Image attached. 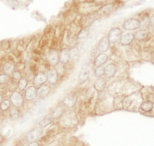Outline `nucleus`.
Returning a JSON list of instances; mask_svg holds the SVG:
<instances>
[{"instance_id": "473e14b6", "label": "nucleus", "mask_w": 154, "mask_h": 146, "mask_svg": "<svg viewBox=\"0 0 154 146\" xmlns=\"http://www.w3.org/2000/svg\"><path fill=\"white\" fill-rule=\"evenodd\" d=\"M62 123H63V126H66V127H69V126H71V125H72V120L70 117H65L62 120Z\"/></svg>"}, {"instance_id": "2eb2a0df", "label": "nucleus", "mask_w": 154, "mask_h": 146, "mask_svg": "<svg viewBox=\"0 0 154 146\" xmlns=\"http://www.w3.org/2000/svg\"><path fill=\"white\" fill-rule=\"evenodd\" d=\"M90 75V71L88 69H83L79 71V74H78V77H77V82H78V84L79 85H83L84 83H86L88 81V78H89Z\"/></svg>"}, {"instance_id": "a878e982", "label": "nucleus", "mask_w": 154, "mask_h": 146, "mask_svg": "<svg viewBox=\"0 0 154 146\" xmlns=\"http://www.w3.org/2000/svg\"><path fill=\"white\" fill-rule=\"evenodd\" d=\"M8 114H9V117H11L12 120H17L20 117V111L19 108H15V107H12L8 110Z\"/></svg>"}, {"instance_id": "1a4fd4ad", "label": "nucleus", "mask_w": 154, "mask_h": 146, "mask_svg": "<svg viewBox=\"0 0 154 146\" xmlns=\"http://www.w3.org/2000/svg\"><path fill=\"white\" fill-rule=\"evenodd\" d=\"M117 72V66L114 63H110L104 67V76L108 79L112 78Z\"/></svg>"}, {"instance_id": "e433bc0d", "label": "nucleus", "mask_w": 154, "mask_h": 146, "mask_svg": "<svg viewBox=\"0 0 154 146\" xmlns=\"http://www.w3.org/2000/svg\"><path fill=\"white\" fill-rule=\"evenodd\" d=\"M149 24L152 27H154V14H152V15L149 17Z\"/></svg>"}, {"instance_id": "58836bf2", "label": "nucleus", "mask_w": 154, "mask_h": 146, "mask_svg": "<svg viewBox=\"0 0 154 146\" xmlns=\"http://www.w3.org/2000/svg\"><path fill=\"white\" fill-rule=\"evenodd\" d=\"M28 146H39V144L37 141H33V142H31Z\"/></svg>"}, {"instance_id": "f03ea898", "label": "nucleus", "mask_w": 154, "mask_h": 146, "mask_svg": "<svg viewBox=\"0 0 154 146\" xmlns=\"http://www.w3.org/2000/svg\"><path fill=\"white\" fill-rule=\"evenodd\" d=\"M43 130L44 129L40 128L39 126H36V127L33 128L26 133V140L27 141H29V142L35 141L42 136V135L43 134Z\"/></svg>"}, {"instance_id": "c9c22d12", "label": "nucleus", "mask_w": 154, "mask_h": 146, "mask_svg": "<svg viewBox=\"0 0 154 146\" xmlns=\"http://www.w3.org/2000/svg\"><path fill=\"white\" fill-rule=\"evenodd\" d=\"M148 99H149V102H152V104H154V94H150L148 96Z\"/></svg>"}, {"instance_id": "0eeeda50", "label": "nucleus", "mask_w": 154, "mask_h": 146, "mask_svg": "<svg viewBox=\"0 0 154 146\" xmlns=\"http://www.w3.org/2000/svg\"><path fill=\"white\" fill-rule=\"evenodd\" d=\"M47 82L49 86H54L57 83L59 79L58 72L55 68H52L49 69L47 72Z\"/></svg>"}, {"instance_id": "4c0bfd02", "label": "nucleus", "mask_w": 154, "mask_h": 146, "mask_svg": "<svg viewBox=\"0 0 154 146\" xmlns=\"http://www.w3.org/2000/svg\"><path fill=\"white\" fill-rule=\"evenodd\" d=\"M4 140H5L4 136L2 135V134H0V144H2V143L4 142Z\"/></svg>"}, {"instance_id": "39448f33", "label": "nucleus", "mask_w": 154, "mask_h": 146, "mask_svg": "<svg viewBox=\"0 0 154 146\" xmlns=\"http://www.w3.org/2000/svg\"><path fill=\"white\" fill-rule=\"evenodd\" d=\"M78 97L75 94H69L66 95L62 100L61 104L65 108H73L77 102Z\"/></svg>"}, {"instance_id": "aec40b11", "label": "nucleus", "mask_w": 154, "mask_h": 146, "mask_svg": "<svg viewBox=\"0 0 154 146\" xmlns=\"http://www.w3.org/2000/svg\"><path fill=\"white\" fill-rule=\"evenodd\" d=\"M14 68H15V66H14V64L11 62H5L3 65V66H2V71H3L4 74L10 75L14 71Z\"/></svg>"}, {"instance_id": "f8f14e48", "label": "nucleus", "mask_w": 154, "mask_h": 146, "mask_svg": "<svg viewBox=\"0 0 154 146\" xmlns=\"http://www.w3.org/2000/svg\"><path fill=\"white\" fill-rule=\"evenodd\" d=\"M51 92V87L48 84H43L42 86H38L37 89V97L39 99H44L48 96Z\"/></svg>"}, {"instance_id": "6ab92c4d", "label": "nucleus", "mask_w": 154, "mask_h": 146, "mask_svg": "<svg viewBox=\"0 0 154 146\" xmlns=\"http://www.w3.org/2000/svg\"><path fill=\"white\" fill-rule=\"evenodd\" d=\"M108 60V56L105 53H100V54L97 55L95 58H94V65L96 67L98 66H102L103 65H104Z\"/></svg>"}, {"instance_id": "bb28decb", "label": "nucleus", "mask_w": 154, "mask_h": 146, "mask_svg": "<svg viewBox=\"0 0 154 146\" xmlns=\"http://www.w3.org/2000/svg\"><path fill=\"white\" fill-rule=\"evenodd\" d=\"M28 86V80L27 79L22 77L17 83V88L20 91H24L27 88Z\"/></svg>"}, {"instance_id": "6e6552de", "label": "nucleus", "mask_w": 154, "mask_h": 146, "mask_svg": "<svg viewBox=\"0 0 154 146\" xmlns=\"http://www.w3.org/2000/svg\"><path fill=\"white\" fill-rule=\"evenodd\" d=\"M37 98V89L35 86H28L24 92V99L27 102H32Z\"/></svg>"}, {"instance_id": "72a5a7b5", "label": "nucleus", "mask_w": 154, "mask_h": 146, "mask_svg": "<svg viewBox=\"0 0 154 146\" xmlns=\"http://www.w3.org/2000/svg\"><path fill=\"white\" fill-rule=\"evenodd\" d=\"M109 2H111V0H93V2L97 5H103L105 4L109 3Z\"/></svg>"}, {"instance_id": "7c9ffc66", "label": "nucleus", "mask_w": 154, "mask_h": 146, "mask_svg": "<svg viewBox=\"0 0 154 146\" xmlns=\"http://www.w3.org/2000/svg\"><path fill=\"white\" fill-rule=\"evenodd\" d=\"M11 78L10 76L6 74H0V85H5L9 83Z\"/></svg>"}, {"instance_id": "393cba45", "label": "nucleus", "mask_w": 154, "mask_h": 146, "mask_svg": "<svg viewBox=\"0 0 154 146\" xmlns=\"http://www.w3.org/2000/svg\"><path fill=\"white\" fill-rule=\"evenodd\" d=\"M140 108L143 112H149V111H151L153 109V104L152 102H149V101H147V102H143L140 105Z\"/></svg>"}, {"instance_id": "9b49d317", "label": "nucleus", "mask_w": 154, "mask_h": 146, "mask_svg": "<svg viewBox=\"0 0 154 146\" xmlns=\"http://www.w3.org/2000/svg\"><path fill=\"white\" fill-rule=\"evenodd\" d=\"M134 40V34L131 32H127L122 34V36L120 39V44L122 46H127L133 43Z\"/></svg>"}, {"instance_id": "c756f323", "label": "nucleus", "mask_w": 154, "mask_h": 146, "mask_svg": "<svg viewBox=\"0 0 154 146\" xmlns=\"http://www.w3.org/2000/svg\"><path fill=\"white\" fill-rule=\"evenodd\" d=\"M149 25V17L147 16H143L140 21V28L141 30H144Z\"/></svg>"}, {"instance_id": "423d86ee", "label": "nucleus", "mask_w": 154, "mask_h": 146, "mask_svg": "<svg viewBox=\"0 0 154 146\" xmlns=\"http://www.w3.org/2000/svg\"><path fill=\"white\" fill-rule=\"evenodd\" d=\"M122 27L125 30H134L137 28H140V21L134 17L127 19L122 24Z\"/></svg>"}, {"instance_id": "9d476101", "label": "nucleus", "mask_w": 154, "mask_h": 146, "mask_svg": "<svg viewBox=\"0 0 154 146\" xmlns=\"http://www.w3.org/2000/svg\"><path fill=\"white\" fill-rule=\"evenodd\" d=\"M114 8V4L112 2L105 4L102 5L100 8L97 11V14L98 16H106L110 14Z\"/></svg>"}, {"instance_id": "c85d7f7f", "label": "nucleus", "mask_w": 154, "mask_h": 146, "mask_svg": "<svg viewBox=\"0 0 154 146\" xmlns=\"http://www.w3.org/2000/svg\"><path fill=\"white\" fill-rule=\"evenodd\" d=\"M146 36H147V33L144 30H138L134 34V39L137 40H143L146 38Z\"/></svg>"}, {"instance_id": "f3484780", "label": "nucleus", "mask_w": 154, "mask_h": 146, "mask_svg": "<svg viewBox=\"0 0 154 146\" xmlns=\"http://www.w3.org/2000/svg\"><path fill=\"white\" fill-rule=\"evenodd\" d=\"M64 112H65V108L63 106L62 104H60V105H57V107H55V108L51 111L50 117H51L52 119H58L59 117H60L63 114H64Z\"/></svg>"}, {"instance_id": "ddd939ff", "label": "nucleus", "mask_w": 154, "mask_h": 146, "mask_svg": "<svg viewBox=\"0 0 154 146\" xmlns=\"http://www.w3.org/2000/svg\"><path fill=\"white\" fill-rule=\"evenodd\" d=\"M109 44L110 43H109L107 36L101 37L97 43V49H98L99 52L102 53L107 52L109 48Z\"/></svg>"}, {"instance_id": "cd10ccee", "label": "nucleus", "mask_w": 154, "mask_h": 146, "mask_svg": "<svg viewBox=\"0 0 154 146\" xmlns=\"http://www.w3.org/2000/svg\"><path fill=\"white\" fill-rule=\"evenodd\" d=\"M94 75L97 78H100V77L104 76V67L103 65L102 66L96 67V68L94 71Z\"/></svg>"}, {"instance_id": "412c9836", "label": "nucleus", "mask_w": 154, "mask_h": 146, "mask_svg": "<svg viewBox=\"0 0 154 146\" xmlns=\"http://www.w3.org/2000/svg\"><path fill=\"white\" fill-rule=\"evenodd\" d=\"M88 33H89V30L88 28H83L79 32L78 35H77V41L78 42H84L88 37Z\"/></svg>"}, {"instance_id": "ea45409f", "label": "nucleus", "mask_w": 154, "mask_h": 146, "mask_svg": "<svg viewBox=\"0 0 154 146\" xmlns=\"http://www.w3.org/2000/svg\"><path fill=\"white\" fill-rule=\"evenodd\" d=\"M3 98H2V94H0V102H2V100H3Z\"/></svg>"}, {"instance_id": "f257e3e1", "label": "nucleus", "mask_w": 154, "mask_h": 146, "mask_svg": "<svg viewBox=\"0 0 154 146\" xmlns=\"http://www.w3.org/2000/svg\"><path fill=\"white\" fill-rule=\"evenodd\" d=\"M9 99L11 101V103L13 107H15V108L20 109V108L23 106L24 97L18 91H13L11 93V95H10Z\"/></svg>"}, {"instance_id": "b1692460", "label": "nucleus", "mask_w": 154, "mask_h": 146, "mask_svg": "<svg viewBox=\"0 0 154 146\" xmlns=\"http://www.w3.org/2000/svg\"><path fill=\"white\" fill-rule=\"evenodd\" d=\"M69 55H70V60L76 61L79 58V49L77 46H74L71 49H69Z\"/></svg>"}, {"instance_id": "a211bd4d", "label": "nucleus", "mask_w": 154, "mask_h": 146, "mask_svg": "<svg viewBox=\"0 0 154 146\" xmlns=\"http://www.w3.org/2000/svg\"><path fill=\"white\" fill-rule=\"evenodd\" d=\"M106 84V79L103 77H100L97 78L95 81L94 82V89L97 92H100L104 89L105 86Z\"/></svg>"}, {"instance_id": "2f4dec72", "label": "nucleus", "mask_w": 154, "mask_h": 146, "mask_svg": "<svg viewBox=\"0 0 154 146\" xmlns=\"http://www.w3.org/2000/svg\"><path fill=\"white\" fill-rule=\"evenodd\" d=\"M11 77H12L13 80H17V81H19L20 79L22 78V73L20 72V71H14L11 74Z\"/></svg>"}, {"instance_id": "dca6fc26", "label": "nucleus", "mask_w": 154, "mask_h": 146, "mask_svg": "<svg viewBox=\"0 0 154 146\" xmlns=\"http://www.w3.org/2000/svg\"><path fill=\"white\" fill-rule=\"evenodd\" d=\"M70 61L69 49H63L59 52V62L62 65H66Z\"/></svg>"}, {"instance_id": "f704fd0d", "label": "nucleus", "mask_w": 154, "mask_h": 146, "mask_svg": "<svg viewBox=\"0 0 154 146\" xmlns=\"http://www.w3.org/2000/svg\"><path fill=\"white\" fill-rule=\"evenodd\" d=\"M98 49H97V46H93L92 49H91V56H92V57H95V56H97V52H98Z\"/></svg>"}, {"instance_id": "7ed1b4c3", "label": "nucleus", "mask_w": 154, "mask_h": 146, "mask_svg": "<svg viewBox=\"0 0 154 146\" xmlns=\"http://www.w3.org/2000/svg\"><path fill=\"white\" fill-rule=\"evenodd\" d=\"M122 30L119 27H113L110 29L107 35V38L109 40V43L111 44H116L118 42L120 41L121 36H122Z\"/></svg>"}, {"instance_id": "5701e85b", "label": "nucleus", "mask_w": 154, "mask_h": 146, "mask_svg": "<svg viewBox=\"0 0 154 146\" xmlns=\"http://www.w3.org/2000/svg\"><path fill=\"white\" fill-rule=\"evenodd\" d=\"M52 123V118L51 117H48V116H46L44 118H42L40 121L38 122V126H39L42 129H45L47 126H49L51 123Z\"/></svg>"}, {"instance_id": "4be33fe9", "label": "nucleus", "mask_w": 154, "mask_h": 146, "mask_svg": "<svg viewBox=\"0 0 154 146\" xmlns=\"http://www.w3.org/2000/svg\"><path fill=\"white\" fill-rule=\"evenodd\" d=\"M11 101L8 99H4L0 102V111L1 112H5L11 108Z\"/></svg>"}, {"instance_id": "20e7f679", "label": "nucleus", "mask_w": 154, "mask_h": 146, "mask_svg": "<svg viewBox=\"0 0 154 146\" xmlns=\"http://www.w3.org/2000/svg\"><path fill=\"white\" fill-rule=\"evenodd\" d=\"M47 61L51 67H56L59 64V53L57 50L52 49L47 53Z\"/></svg>"}, {"instance_id": "4468645a", "label": "nucleus", "mask_w": 154, "mask_h": 146, "mask_svg": "<svg viewBox=\"0 0 154 146\" xmlns=\"http://www.w3.org/2000/svg\"><path fill=\"white\" fill-rule=\"evenodd\" d=\"M47 82V76L45 73L39 72L35 75L32 83H33L34 86H40L42 85L45 84Z\"/></svg>"}]
</instances>
